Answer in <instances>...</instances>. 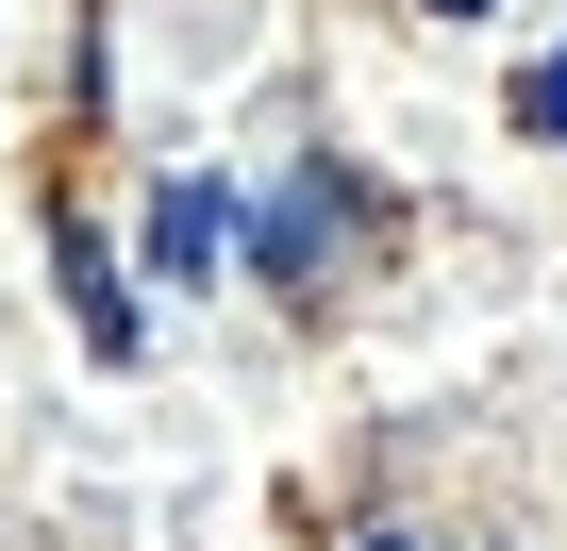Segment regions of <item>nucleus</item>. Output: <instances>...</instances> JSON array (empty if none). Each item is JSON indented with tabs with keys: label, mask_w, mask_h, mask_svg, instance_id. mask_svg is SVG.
<instances>
[{
	"label": "nucleus",
	"mask_w": 567,
	"mask_h": 551,
	"mask_svg": "<svg viewBox=\"0 0 567 551\" xmlns=\"http://www.w3.org/2000/svg\"><path fill=\"white\" fill-rule=\"evenodd\" d=\"M217 234H234V201H217V184H167V201H151V267H167V285H200Z\"/></svg>",
	"instance_id": "nucleus-1"
},
{
	"label": "nucleus",
	"mask_w": 567,
	"mask_h": 551,
	"mask_svg": "<svg viewBox=\"0 0 567 551\" xmlns=\"http://www.w3.org/2000/svg\"><path fill=\"white\" fill-rule=\"evenodd\" d=\"M51 251H68V318H84V351L117 368V351H134V302H117V267H101L84 234H51Z\"/></svg>",
	"instance_id": "nucleus-2"
},
{
	"label": "nucleus",
	"mask_w": 567,
	"mask_h": 551,
	"mask_svg": "<svg viewBox=\"0 0 567 551\" xmlns=\"http://www.w3.org/2000/svg\"><path fill=\"white\" fill-rule=\"evenodd\" d=\"M318 234H334V201L301 184V201H284V217H267V267H284V285H301V267H318Z\"/></svg>",
	"instance_id": "nucleus-3"
},
{
	"label": "nucleus",
	"mask_w": 567,
	"mask_h": 551,
	"mask_svg": "<svg viewBox=\"0 0 567 551\" xmlns=\"http://www.w3.org/2000/svg\"><path fill=\"white\" fill-rule=\"evenodd\" d=\"M517 134H550V151H567V51H534V68H517Z\"/></svg>",
	"instance_id": "nucleus-4"
},
{
	"label": "nucleus",
	"mask_w": 567,
	"mask_h": 551,
	"mask_svg": "<svg viewBox=\"0 0 567 551\" xmlns=\"http://www.w3.org/2000/svg\"><path fill=\"white\" fill-rule=\"evenodd\" d=\"M434 18H484V0H434Z\"/></svg>",
	"instance_id": "nucleus-5"
},
{
	"label": "nucleus",
	"mask_w": 567,
	"mask_h": 551,
	"mask_svg": "<svg viewBox=\"0 0 567 551\" xmlns=\"http://www.w3.org/2000/svg\"><path fill=\"white\" fill-rule=\"evenodd\" d=\"M368 551H401V534H368Z\"/></svg>",
	"instance_id": "nucleus-6"
}]
</instances>
